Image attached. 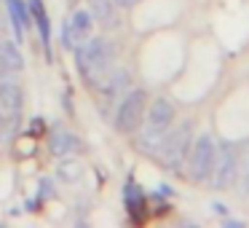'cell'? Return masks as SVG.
I'll use <instances>...</instances> for the list:
<instances>
[{
  "instance_id": "obj_6",
  "label": "cell",
  "mask_w": 249,
  "mask_h": 228,
  "mask_svg": "<svg viewBox=\"0 0 249 228\" xmlns=\"http://www.w3.org/2000/svg\"><path fill=\"white\" fill-rule=\"evenodd\" d=\"M94 30V17L89 8H78V11L70 14V19H65L62 24V46L70 51H75L83 40L91 35Z\"/></svg>"
},
{
  "instance_id": "obj_19",
  "label": "cell",
  "mask_w": 249,
  "mask_h": 228,
  "mask_svg": "<svg viewBox=\"0 0 249 228\" xmlns=\"http://www.w3.org/2000/svg\"><path fill=\"white\" fill-rule=\"evenodd\" d=\"M212 207H214V212H220V215H228V207L225 204H217V201H214Z\"/></svg>"
},
{
  "instance_id": "obj_8",
  "label": "cell",
  "mask_w": 249,
  "mask_h": 228,
  "mask_svg": "<svg viewBox=\"0 0 249 228\" xmlns=\"http://www.w3.org/2000/svg\"><path fill=\"white\" fill-rule=\"evenodd\" d=\"M24 108V92L19 81L0 83V113L3 115H19Z\"/></svg>"
},
{
  "instance_id": "obj_14",
  "label": "cell",
  "mask_w": 249,
  "mask_h": 228,
  "mask_svg": "<svg viewBox=\"0 0 249 228\" xmlns=\"http://www.w3.org/2000/svg\"><path fill=\"white\" fill-rule=\"evenodd\" d=\"M124 201H126V209H129V215H134L137 220H142V215H145V193L140 190V185L134 183V180H129L124 188Z\"/></svg>"
},
{
  "instance_id": "obj_2",
  "label": "cell",
  "mask_w": 249,
  "mask_h": 228,
  "mask_svg": "<svg viewBox=\"0 0 249 228\" xmlns=\"http://www.w3.org/2000/svg\"><path fill=\"white\" fill-rule=\"evenodd\" d=\"M190 142H193V124L190 121H182L179 126H172V129L163 134L161 145H158L156 156L169 172H179L188 158L190 151Z\"/></svg>"
},
{
  "instance_id": "obj_11",
  "label": "cell",
  "mask_w": 249,
  "mask_h": 228,
  "mask_svg": "<svg viewBox=\"0 0 249 228\" xmlns=\"http://www.w3.org/2000/svg\"><path fill=\"white\" fill-rule=\"evenodd\" d=\"M6 6H8V17H11V24H14V35H17V40H24V33L33 24V14H30L27 3L24 0H6Z\"/></svg>"
},
{
  "instance_id": "obj_4",
  "label": "cell",
  "mask_w": 249,
  "mask_h": 228,
  "mask_svg": "<svg viewBox=\"0 0 249 228\" xmlns=\"http://www.w3.org/2000/svg\"><path fill=\"white\" fill-rule=\"evenodd\" d=\"M145 108H147V92L145 89H129V92L121 97L118 110H115V129H118L121 134H134L142 126Z\"/></svg>"
},
{
  "instance_id": "obj_9",
  "label": "cell",
  "mask_w": 249,
  "mask_h": 228,
  "mask_svg": "<svg viewBox=\"0 0 249 228\" xmlns=\"http://www.w3.org/2000/svg\"><path fill=\"white\" fill-rule=\"evenodd\" d=\"M30 14H33V24L38 27V35H40V43H43V51H46V59H51V22H49V14H46V6L43 0H30L27 3Z\"/></svg>"
},
{
  "instance_id": "obj_3",
  "label": "cell",
  "mask_w": 249,
  "mask_h": 228,
  "mask_svg": "<svg viewBox=\"0 0 249 228\" xmlns=\"http://www.w3.org/2000/svg\"><path fill=\"white\" fill-rule=\"evenodd\" d=\"M214 153H217V142H214V137H212V134L193 137L190 151H188V158H185L190 183H198V185L209 183L212 167H214Z\"/></svg>"
},
{
  "instance_id": "obj_21",
  "label": "cell",
  "mask_w": 249,
  "mask_h": 228,
  "mask_svg": "<svg viewBox=\"0 0 249 228\" xmlns=\"http://www.w3.org/2000/svg\"><path fill=\"white\" fill-rule=\"evenodd\" d=\"M6 118H8V115H3V113H0V129H3V124H6Z\"/></svg>"
},
{
  "instance_id": "obj_20",
  "label": "cell",
  "mask_w": 249,
  "mask_h": 228,
  "mask_svg": "<svg viewBox=\"0 0 249 228\" xmlns=\"http://www.w3.org/2000/svg\"><path fill=\"white\" fill-rule=\"evenodd\" d=\"M3 17H6V14H0V38H3V30H6V22H3Z\"/></svg>"
},
{
  "instance_id": "obj_5",
  "label": "cell",
  "mask_w": 249,
  "mask_h": 228,
  "mask_svg": "<svg viewBox=\"0 0 249 228\" xmlns=\"http://www.w3.org/2000/svg\"><path fill=\"white\" fill-rule=\"evenodd\" d=\"M238 177V151L233 142H217L214 153V167H212V188L214 190H228Z\"/></svg>"
},
{
  "instance_id": "obj_7",
  "label": "cell",
  "mask_w": 249,
  "mask_h": 228,
  "mask_svg": "<svg viewBox=\"0 0 249 228\" xmlns=\"http://www.w3.org/2000/svg\"><path fill=\"white\" fill-rule=\"evenodd\" d=\"M97 89H99V99H102V105L118 102V99L131 89V76H129V70H126V67H115V70H110L107 76H105V81L99 83Z\"/></svg>"
},
{
  "instance_id": "obj_18",
  "label": "cell",
  "mask_w": 249,
  "mask_h": 228,
  "mask_svg": "<svg viewBox=\"0 0 249 228\" xmlns=\"http://www.w3.org/2000/svg\"><path fill=\"white\" fill-rule=\"evenodd\" d=\"M51 193H54L51 183H49V180H43V188H40V196H51Z\"/></svg>"
},
{
  "instance_id": "obj_12",
  "label": "cell",
  "mask_w": 249,
  "mask_h": 228,
  "mask_svg": "<svg viewBox=\"0 0 249 228\" xmlns=\"http://www.w3.org/2000/svg\"><path fill=\"white\" fill-rule=\"evenodd\" d=\"M0 65L8 67V70H24V54L19 51L17 40H8V38H0Z\"/></svg>"
},
{
  "instance_id": "obj_1",
  "label": "cell",
  "mask_w": 249,
  "mask_h": 228,
  "mask_svg": "<svg viewBox=\"0 0 249 228\" xmlns=\"http://www.w3.org/2000/svg\"><path fill=\"white\" fill-rule=\"evenodd\" d=\"M113 62H115V43L110 38H102V35L86 38L75 49L78 73H81V78L94 89H97L99 83L105 81V76L113 70Z\"/></svg>"
},
{
  "instance_id": "obj_13",
  "label": "cell",
  "mask_w": 249,
  "mask_h": 228,
  "mask_svg": "<svg viewBox=\"0 0 249 228\" xmlns=\"http://www.w3.org/2000/svg\"><path fill=\"white\" fill-rule=\"evenodd\" d=\"M89 11L94 17V24H102V27H113L118 22L115 17V3L113 0H89Z\"/></svg>"
},
{
  "instance_id": "obj_10",
  "label": "cell",
  "mask_w": 249,
  "mask_h": 228,
  "mask_svg": "<svg viewBox=\"0 0 249 228\" xmlns=\"http://www.w3.org/2000/svg\"><path fill=\"white\" fill-rule=\"evenodd\" d=\"M81 148H83L81 137L72 134V132H67V129H56V132H51V137H49V151L54 153V156H59V158L72 156V153H78Z\"/></svg>"
},
{
  "instance_id": "obj_15",
  "label": "cell",
  "mask_w": 249,
  "mask_h": 228,
  "mask_svg": "<svg viewBox=\"0 0 249 228\" xmlns=\"http://www.w3.org/2000/svg\"><path fill=\"white\" fill-rule=\"evenodd\" d=\"M81 172H83L81 164L72 161V158H67V156H65V161L59 164V174H62V180H70V183H72V180L81 177Z\"/></svg>"
},
{
  "instance_id": "obj_17",
  "label": "cell",
  "mask_w": 249,
  "mask_h": 228,
  "mask_svg": "<svg viewBox=\"0 0 249 228\" xmlns=\"http://www.w3.org/2000/svg\"><path fill=\"white\" fill-rule=\"evenodd\" d=\"M115 6H121V8H134L137 3H142V0H113Z\"/></svg>"
},
{
  "instance_id": "obj_16",
  "label": "cell",
  "mask_w": 249,
  "mask_h": 228,
  "mask_svg": "<svg viewBox=\"0 0 249 228\" xmlns=\"http://www.w3.org/2000/svg\"><path fill=\"white\" fill-rule=\"evenodd\" d=\"M6 81H19V73L17 70H8V67L0 65V83H6Z\"/></svg>"
}]
</instances>
